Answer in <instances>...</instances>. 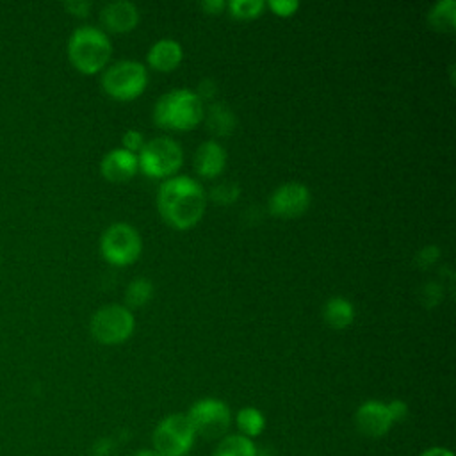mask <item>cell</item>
I'll list each match as a JSON object with an SVG mask.
<instances>
[{"label":"cell","mask_w":456,"mask_h":456,"mask_svg":"<svg viewBox=\"0 0 456 456\" xmlns=\"http://www.w3.org/2000/svg\"><path fill=\"white\" fill-rule=\"evenodd\" d=\"M91 2L89 0H68L64 2V9L75 16H86L91 9Z\"/></svg>","instance_id":"cell-27"},{"label":"cell","mask_w":456,"mask_h":456,"mask_svg":"<svg viewBox=\"0 0 456 456\" xmlns=\"http://www.w3.org/2000/svg\"><path fill=\"white\" fill-rule=\"evenodd\" d=\"M139 169L137 153L126 148H114L102 157L100 171L110 182H125Z\"/></svg>","instance_id":"cell-12"},{"label":"cell","mask_w":456,"mask_h":456,"mask_svg":"<svg viewBox=\"0 0 456 456\" xmlns=\"http://www.w3.org/2000/svg\"><path fill=\"white\" fill-rule=\"evenodd\" d=\"M420 456H452V452L447 449H442V447H431V449L424 451Z\"/></svg>","instance_id":"cell-31"},{"label":"cell","mask_w":456,"mask_h":456,"mask_svg":"<svg viewBox=\"0 0 456 456\" xmlns=\"http://www.w3.org/2000/svg\"><path fill=\"white\" fill-rule=\"evenodd\" d=\"M100 20L102 25L110 32H126L137 25L139 11L134 2L114 0L102 7Z\"/></svg>","instance_id":"cell-13"},{"label":"cell","mask_w":456,"mask_h":456,"mask_svg":"<svg viewBox=\"0 0 456 456\" xmlns=\"http://www.w3.org/2000/svg\"><path fill=\"white\" fill-rule=\"evenodd\" d=\"M187 419L194 433H200L203 438H217L230 426V408L219 399L207 397L191 406Z\"/></svg>","instance_id":"cell-9"},{"label":"cell","mask_w":456,"mask_h":456,"mask_svg":"<svg viewBox=\"0 0 456 456\" xmlns=\"http://www.w3.org/2000/svg\"><path fill=\"white\" fill-rule=\"evenodd\" d=\"M201 100L205 98H212L216 94V82L212 78H203L200 84H198V93H196Z\"/></svg>","instance_id":"cell-29"},{"label":"cell","mask_w":456,"mask_h":456,"mask_svg":"<svg viewBox=\"0 0 456 456\" xmlns=\"http://www.w3.org/2000/svg\"><path fill=\"white\" fill-rule=\"evenodd\" d=\"M269 7L280 16H289L299 7V2L297 0H269Z\"/></svg>","instance_id":"cell-26"},{"label":"cell","mask_w":456,"mask_h":456,"mask_svg":"<svg viewBox=\"0 0 456 456\" xmlns=\"http://www.w3.org/2000/svg\"><path fill=\"white\" fill-rule=\"evenodd\" d=\"M182 55H183V50L176 39L160 37L150 46L146 59L155 69L169 71L175 66H178V62L182 61Z\"/></svg>","instance_id":"cell-15"},{"label":"cell","mask_w":456,"mask_h":456,"mask_svg":"<svg viewBox=\"0 0 456 456\" xmlns=\"http://www.w3.org/2000/svg\"><path fill=\"white\" fill-rule=\"evenodd\" d=\"M438 246H435V244H429V246H424L422 249H419V253L415 255V262H417V265H420V267H429V265H433L435 262H436V258H438Z\"/></svg>","instance_id":"cell-25"},{"label":"cell","mask_w":456,"mask_h":456,"mask_svg":"<svg viewBox=\"0 0 456 456\" xmlns=\"http://www.w3.org/2000/svg\"><path fill=\"white\" fill-rule=\"evenodd\" d=\"M200 7L203 11H207V12H214L216 14V12H219V11H223L226 7V2L224 0H201Z\"/></svg>","instance_id":"cell-30"},{"label":"cell","mask_w":456,"mask_h":456,"mask_svg":"<svg viewBox=\"0 0 456 456\" xmlns=\"http://www.w3.org/2000/svg\"><path fill=\"white\" fill-rule=\"evenodd\" d=\"M428 21L435 30L452 32L456 23V2L454 0H438L428 12Z\"/></svg>","instance_id":"cell-18"},{"label":"cell","mask_w":456,"mask_h":456,"mask_svg":"<svg viewBox=\"0 0 456 456\" xmlns=\"http://www.w3.org/2000/svg\"><path fill=\"white\" fill-rule=\"evenodd\" d=\"M203 116H205L207 128L216 135L232 134L233 128H235V123H237V118H235L233 110L223 102L210 103L207 112H203Z\"/></svg>","instance_id":"cell-17"},{"label":"cell","mask_w":456,"mask_h":456,"mask_svg":"<svg viewBox=\"0 0 456 456\" xmlns=\"http://www.w3.org/2000/svg\"><path fill=\"white\" fill-rule=\"evenodd\" d=\"M148 84V71L141 61L121 59L110 64L102 75V86L107 94L130 100L144 91Z\"/></svg>","instance_id":"cell-4"},{"label":"cell","mask_w":456,"mask_h":456,"mask_svg":"<svg viewBox=\"0 0 456 456\" xmlns=\"http://www.w3.org/2000/svg\"><path fill=\"white\" fill-rule=\"evenodd\" d=\"M110 53L112 45L109 36L94 25L77 27L68 39V57L82 73L100 71L110 59Z\"/></svg>","instance_id":"cell-2"},{"label":"cell","mask_w":456,"mask_h":456,"mask_svg":"<svg viewBox=\"0 0 456 456\" xmlns=\"http://www.w3.org/2000/svg\"><path fill=\"white\" fill-rule=\"evenodd\" d=\"M194 429L183 413L167 415L153 431V449L159 456H183L192 442Z\"/></svg>","instance_id":"cell-8"},{"label":"cell","mask_w":456,"mask_h":456,"mask_svg":"<svg viewBox=\"0 0 456 456\" xmlns=\"http://www.w3.org/2000/svg\"><path fill=\"white\" fill-rule=\"evenodd\" d=\"M387 406H388V411H390V415H392V420L395 422V420H403L404 417H406V413H408V406H406V403H403V401H390V403H387Z\"/></svg>","instance_id":"cell-28"},{"label":"cell","mask_w":456,"mask_h":456,"mask_svg":"<svg viewBox=\"0 0 456 456\" xmlns=\"http://www.w3.org/2000/svg\"><path fill=\"white\" fill-rule=\"evenodd\" d=\"M89 326H91L93 337L98 342L110 346V344H119L132 335L135 328V319L128 306L109 303L100 306L93 314Z\"/></svg>","instance_id":"cell-7"},{"label":"cell","mask_w":456,"mask_h":456,"mask_svg":"<svg viewBox=\"0 0 456 456\" xmlns=\"http://www.w3.org/2000/svg\"><path fill=\"white\" fill-rule=\"evenodd\" d=\"M226 164V150L214 139L203 141L194 151V167L201 176L212 178L223 171Z\"/></svg>","instance_id":"cell-14"},{"label":"cell","mask_w":456,"mask_h":456,"mask_svg":"<svg viewBox=\"0 0 456 456\" xmlns=\"http://www.w3.org/2000/svg\"><path fill=\"white\" fill-rule=\"evenodd\" d=\"M153 296V283L148 278H135L125 289V299L132 306L146 305Z\"/></svg>","instance_id":"cell-21"},{"label":"cell","mask_w":456,"mask_h":456,"mask_svg":"<svg viewBox=\"0 0 456 456\" xmlns=\"http://www.w3.org/2000/svg\"><path fill=\"white\" fill-rule=\"evenodd\" d=\"M265 7L264 0H230L228 9L235 18H255Z\"/></svg>","instance_id":"cell-22"},{"label":"cell","mask_w":456,"mask_h":456,"mask_svg":"<svg viewBox=\"0 0 456 456\" xmlns=\"http://www.w3.org/2000/svg\"><path fill=\"white\" fill-rule=\"evenodd\" d=\"M356 428L362 435L370 438H379L388 433L390 426L394 424L392 415L388 411V406L381 401H365L360 404L354 415Z\"/></svg>","instance_id":"cell-11"},{"label":"cell","mask_w":456,"mask_h":456,"mask_svg":"<svg viewBox=\"0 0 456 456\" xmlns=\"http://www.w3.org/2000/svg\"><path fill=\"white\" fill-rule=\"evenodd\" d=\"M207 205L203 187L191 176L176 175L164 180L157 192V207L162 217L175 228L196 224Z\"/></svg>","instance_id":"cell-1"},{"label":"cell","mask_w":456,"mask_h":456,"mask_svg":"<svg viewBox=\"0 0 456 456\" xmlns=\"http://www.w3.org/2000/svg\"><path fill=\"white\" fill-rule=\"evenodd\" d=\"M322 317L331 328L342 330L353 322L354 306L347 297L333 296V297L326 299V303L322 305Z\"/></svg>","instance_id":"cell-16"},{"label":"cell","mask_w":456,"mask_h":456,"mask_svg":"<svg viewBox=\"0 0 456 456\" xmlns=\"http://www.w3.org/2000/svg\"><path fill=\"white\" fill-rule=\"evenodd\" d=\"M237 426L246 435V438L248 436H256L264 431L265 419H264L260 410H256L253 406H246L237 413Z\"/></svg>","instance_id":"cell-20"},{"label":"cell","mask_w":456,"mask_h":456,"mask_svg":"<svg viewBox=\"0 0 456 456\" xmlns=\"http://www.w3.org/2000/svg\"><path fill=\"white\" fill-rule=\"evenodd\" d=\"M137 160L148 176H169L182 166L183 151L173 137L159 135L142 144Z\"/></svg>","instance_id":"cell-5"},{"label":"cell","mask_w":456,"mask_h":456,"mask_svg":"<svg viewBox=\"0 0 456 456\" xmlns=\"http://www.w3.org/2000/svg\"><path fill=\"white\" fill-rule=\"evenodd\" d=\"M121 142H123V148H126V150H130V151H137V150H141L142 148V144H144V135L139 132V130H135V128H128L123 135H121Z\"/></svg>","instance_id":"cell-24"},{"label":"cell","mask_w":456,"mask_h":456,"mask_svg":"<svg viewBox=\"0 0 456 456\" xmlns=\"http://www.w3.org/2000/svg\"><path fill=\"white\" fill-rule=\"evenodd\" d=\"M203 100L196 91L180 87L164 93L153 105V119L160 126L189 130L203 118Z\"/></svg>","instance_id":"cell-3"},{"label":"cell","mask_w":456,"mask_h":456,"mask_svg":"<svg viewBox=\"0 0 456 456\" xmlns=\"http://www.w3.org/2000/svg\"><path fill=\"white\" fill-rule=\"evenodd\" d=\"M310 189L301 182H283L269 196V210L278 217H297L310 205Z\"/></svg>","instance_id":"cell-10"},{"label":"cell","mask_w":456,"mask_h":456,"mask_svg":"<svg viewBox=\"0 0 456 456\" xmlns=\"http://www.w3.org/2000/svg\"><path fill=\"white\" fill-rule=\"evenodd\" d=\"M214 456H256L255 445L244 435H232L219 442Z\"/></svg>","instance_id":"cell-19"},{"label":"cell","mask_w":456,"mask_h":456,"mask_svg":"<svg viewBox=\"0 0 456 456\" xmlns=\"http://www.w3.org/2000/svg\"><path fill=\"white\" fill-rule=\"evenodd\" d=\"M240 192V187L237 182H232V180H226V182H219L212 187L210 191V196L214 201L217 203H232L237 200Z\"/></svg>","instance_id":"cell-23"},{"label":"cell","mask_w":456,"mask_h":456,"mask_svg":"<svg viewBox=\"0 0 456 456\" xmlns=\"http://www.w3.org/2000/svg\"><path fill=\"white\" fill-rule=\"evenodd\" d=\"M100 249L105 260L114 265H126L137 260L142 249V240L137 228L130 223L118 221L109 224L100 239Z\"/></svg>","instance_id":"cell-6"},{"label":"cell","mask_w":456,"mask_h":456,"mask_svg":"<svg viewBox=\"0 0 456 456\" xmlns=\"http://www.w3.org/2000/svg\"><path fill=\"white\" fill-rule=\"evenodd\" d=\"M132 456H159V454L155 451H139V452H135Z\"/></svg>","instance_id":"cell-32"}]
</instances>
